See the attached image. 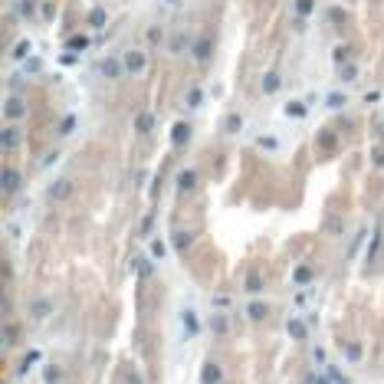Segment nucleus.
Segmentation results:
<instances>
[{
    "mask_svg": "<svg viewBox=\"0 0 384 384\" xmlns=\"http://www.w3.org/2000/svg\"><path fill=\"white\" fill-rule=\"evenodd\" d=\"M220 381V368L217 364H207V371H204V384H217Z\"/></svg>",
    "mask_w": 384,
    "mask_h": 384,
    "instance_id": "obj_1",
    "label": "nucleus"
},
{
    "mask_svg": "<svg viewBox=\"0 0 384 384\" xmlns=\"http://www.w3.org/2000/svg\"><path fill=\"white\" fill-rule=\"evenodd\" d=\"M128 384H138V378H132V381H128Z\"/></svg>",
    "mask_w": 384,
    "mask_h": 384,
    "instance_id": "obj_2",
    "label": "nucleus"
}]
</instances>
